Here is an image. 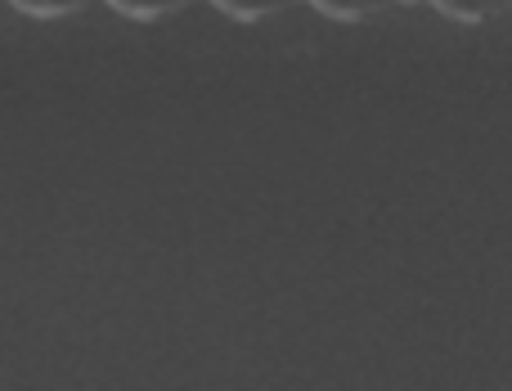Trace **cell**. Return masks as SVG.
I'll return each instance as SVG.
<instances>
[{"label": "cell", "instance_id": "3957f363", "mask_svg": "<svg viewBox=\"0 0 512 391\" xmlns=\"http://www.w3.org/2000/svg\"><path fill=\"white\" fill-rule=\"evenodd\" d=\"M113 9H122V14H135V18H153V14H171V9H180L185 0H108Z\"/></svg>", "mask_w": 512, "mask_h": 391}, {"label": "cell", "instance_id": "277c9868", "mask_svg": "<svg viewBox=\"0 0 512 391\" xmlns=\"http://www.w3.org/2000/svg\"><path fill=\"white\" fill-rule=\"evenodd\" d=\"M216 9H225V14H234V18H261V14H270L279 0H212Z\"/></svg>", "mask_w": 512, "mask_h": 391}, {"label": "cell", "instance_id": "7a4b0ae2", "mask_svg": "<svg viewBox=\"0 0 512 391\" xmlns=\"http://www.w3.org/2000/svg\"><path fill=\"white\" fill-rule=\"evenodd\" d=\"M18 5L23 14H41V18H54V14H72V9H86L90 0H9Z\"/></svg>", "mask_w": 512, "mask_h": 391}, {"label": "cell", "instance_id": "8992f818", "mask_svg": "<svg viewBox=\"0 0 512 391\" xmlns=\"http://www.w3.org/2000/svg\"><path fill=\"white\" fill-rule=\"evenodd\" d=\"M499 5H504V0H499Z\"/></svg>", "mask_w": 512, "mask_h": 391}, {"label": "cell", "instance_id": "5b68a950", "mask_svg": "<svg viewBox=\"0 0 512 391\" xmlns=\"http://www.w3.org/2000/svg\"><path fill=\"white\" fill-rule=\"evenodd\" d=\"M324 14H337V18H355V14H369L378 0H315Z\"/></svg>", "mask_w": 512, "mask_h": 391}, {"label": "cell", "instance_id": "6da1fadb", "mask_svg": "<svg viewBox=\"0 0 512 391\" xmlns=\"http://www.w3.org/2000/svg\"><path fill=\"white\" fill-rule=\"evenodd\" d=\"M432 5L445 9V14H454V18H468V23H477V18L495 14L499 0H432Z\"/></svg>", "mask_w": 512, "mask_h": 391}]
</instances>
